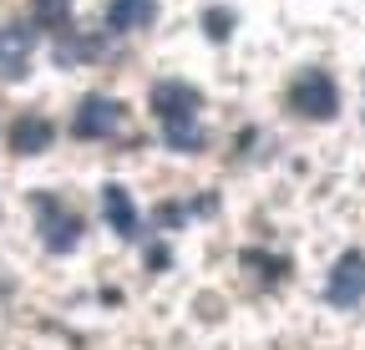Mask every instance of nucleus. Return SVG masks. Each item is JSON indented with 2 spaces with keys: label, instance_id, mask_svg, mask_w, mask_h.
Wrapping results in <instances>:
<instances>
[{
  "label": "nucleus",
  "instance_id": "1",
  "mask_svg": "<svg viewBox=\"0 0 365 350\" xmlns=\"http://www.w3.org/2000/svg\"><path fill=\"white\" fill-rule=\"evenodd\" d=\"M153 107H158V117H163L168 143L182 148V153H193V148H198V92H193V86H182V81L158 86V92H153Z\"/></svg>",
  "mask_w": 365,
  "mask_h": 350
},
{
  "label": "nucleus",
  "instance_id": "2",
  "mask_svg": "<svg viewBox=\"0 0 365 350\" xmlns=\"http://www.w3.org/2000/svg\"><path fill=\"white\" fill-rule=\"evenodd\" d=\"M294 107L304 112V117H314V122H325V117H335V81L325 76V71H304L299 81H294Z\"/></svg>",
  "mask_w": 365,
  "mask_h": 350
},
{
  "label": "nucleus",
  "instance_id": "3",
  "mask_svg": "<svg viewBox=\"0 0 365 350\" xmlns=\"http://www.w3.org/2000/svg\"><path fill=\"white\" fill-rule=\"evenodd\" d=\"M325 294H330V304H360L365 299V254H340V264L330 269V284H325Z\"/></svg>",
  "mask_w": 365,
  "mask_h": 350
},
{
  "label": "nucleus",
  "instance_id": "4",
  "mask_svg": "<svg viewBox=\"0 0 365 350\" xmlns=\"http://www.w3.org/2000/svg\"><path fill=\"white\" fill-rule=\"evenodd\" d=\"M122 122V107L112 97H86L76 112V138H112Z\"/></svg>",
  "mask_w": 365,
  "mask_h": 350
},
{
  "label": "nucleus",
  "instance_id": "5",
  "mask_svg": "<svg viewBox=\"0 0 365 350\" xmlns=\"http://www.w3.org/2000/svg\"><path fill=\"white\" fill-rule=\"evenodd\" d=\"M31 61V31L26 26H6L0 31V76H21Z\"/></svg>",
  "mask_w": 365,
  "mask_h": 350
},
{
  "label": "nucleus",
  "instance_id": "6",
  "mask_svg": "<svg viewBox=\"0 0 365 350\" xmlns=\"http://www.w3.org/2000/svg\"><path fill=\"white\" fill-rule=\"evenodd\" d=\"M102 208H107V224H112L117 234H132V229H137V208H132V198H127L117 183L102 188Z\"/></svg>",
  "mask_w": 365,
  "mask_h": 350
},
{
  "label": "nucleus",
  "instance_id": "7",
  "mask_svg": "<svg viewBox=\"0 0 365 350\" xmlns=\"http://www.w3.org/2000/svg\"><path fill=\"white\" fill-rule=\"evenodd\" d=\"M36 208H41V218H51V229H46V244H51V249H71V244H76V218H66L51 198H41Z\"/></svg>",
  "mask_w": 365,
  "mask_h": 350
},
{
  "label": "nucleus",
  "instance_id": "8",
  "mask_svg": "<svg viewBox=\"0 0 365 350\" xmlns=\"http://www.w3.org/2000/svg\"><path fill=\"white\" fill-rule=\"evenodd\" d=\"M107 21H112L117 31H137V26L153 21V0H112V6H107Z\"/></svg>",
  "mask_w": 365,
  "mask_h": 350
},
{
  "label": "nucleus",
  "instance_id": "9",
  "mask_svg": "<svg viewBox=\"0 0 365 350\" xmlns=\"http://www.w3.org/2000/svg\"><path fill=\"white\" fill-rule=\"evenodd\" d=\"M11 143H16V153H41L46 143H51V122H41V117H21V122L11 127Z\"/></svg>",
  "mask_w": 365,
  "mask_h": 350
},
{
  "label": "nucleus",
  "instance_id": "10",
  "mask_svg": "<svg viewBox=\"0 0 365 350\" xmlns=\"http://www.w3.org/2000/svg\"><path fill=\"white\" fill-rule=\"evenodd\" d=\"M228 21H234V16H228V11H213V16H203V26H208V31H213L218 41L228 36Z\"/></svg>",
  "mask_w": 365,
  "mask_h": 350
}]
</instances>
